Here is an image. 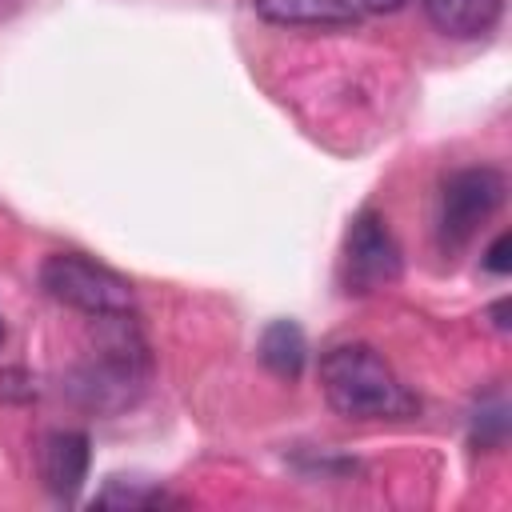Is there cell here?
Wrapping results in <instances>:
<instances>
[{"label":"cell","instance_id":"1","mask_svg":"<svg viewBox=\"0 0 512 512\" xmlns=\"http://www.w3.org/2000/svg\"><path fill=\"white\" fill-rule=\"evenodd\" d=\"M92 336L80 360L64 376V392L76 408L96 416H116L132 408L152 380V352L132 312L88 316Z\"/></svg>","mask_w":512,"mask_h":512},{"label":"cell","instance_id":"2","mask_svg":"<svg viewBox=\"0 0 512 512\" xmlns=\"http://www.w3.org/2000/svg\"><path fill=\"white\" fill-rule=\"evenodd\" d=\"M320 392L344 420H408L420 412L416 392L372 344L328 348L320 356Z\"/></svg>","mask_w":512,"mask_h":512},{"label":"cell","instance_id":"3","mask_svg":"<svg viewBox=\"0 0 512 512\" xmlns=\"http://www.w3.org/2000/svg\"><path fill=\"white\" fill-rule=\"evenodd\" d=\"M40 288L56 304L76 308L84 316H112V312L136 308L132 284L116 268H108L84 252H52L40 264Z\"/></svg>","mask_w":512,"mask_h":512},{"label":"cell","instance_id":"4","mask_svg":"<svg viewBox=\"0 0 512 512\" xmlns=\"http://www.w3.org/2000/svg\"><path fill=\"white\" fill-rule=\"evenodd\" d=\"M404 272V256L400 244L388 228V220L372 208H364L344 236V256H340V280L344 292L352 296H372L388 284H396Z\"/></svg>","mask_w":512,"mask_h":512},{"label":"cell","instance_id":"5","mask_svg":"<svg viewBox=\"0 0 512 512\" xmlns=\"http://www.w3.org/2000/svg\"><path fill=\"white\" fill-rule=\"evenodd\" d=\"M504 172L476 164V168H456L444 188H440V244L444 248H460L472 240V232L504 204Z\"/></svg>","mask_w":512,"mask_h":512},{"label":"cell","instance_id":"6","mask_svg":"<svg viewBox=\"0 0 512 512\" xmlns=\"http://www.w3.org/2000/svg\"><path fill=\"white\" fill-rule=\"evenodd\" d=\"M88 460V436L76 428H52L36 448L40 480L56 500H72L80 492V484L88 480Z\"/></svg>","mask_w":512,"mask_h":512},{"label":"cell","instance_id":"7","mask_svg":"<svg viewBox=\"0 0 512 512\" xmlns=\"http://www.w3.org/2000/svg\"><path fill=\"white\" fill-rule=\"evenodd\" d=\"M252 8L276 28H348L360 20L352 0H252Z\"/></svg>","mask_w":512,"mask_h":512},{"label":"cell","instance_id":"8","mask_svg":"<svg viewBox=\"0 0 512 512\" xmlns=\"http://www.w3.org/2000/svg\"><path fill=\"white\" fill-rule=\"evenodd\" d=\"M504 0H424V16L452 40H476L496 28Z\"/></svg>","mask_w":512,"mask_h":512},{"label":"cell","instance_id":"9","mask_svg":"<svg viewBox=\"0 0 512 512\" xmlns=\"http://www.w3.org/2000/svg\"><path fill=\"white\" fill-rule=\"evenodd\" d=\"M260 360L268 372L284 376V380H296L304 372V360H308V340L300 332L296 320H272L264 332H260V344H256Z\"/></svg>","mask_w":512,"mask_h":512},{"label":"cell","instance_id":"10","mask_svg":"<svg viewBox=\"0 0 512 512\" xmlns=\"http://www.w3.org/2000/svg\"><path fill=\"white\" fill-rule=\"evenodd\" d=\"M92 504H112V508H156V504H168V496L160 488H124L108 480V488L92 500Z\"/></svg>","mask_w":512,"mask_h":512},{"label":"cell","instance_id":"11","mask_svg":"<svg viewBox=\"0 0 512 512\" xmlns=\"http://www.w3.org/2000/svg\"><path fill=\"white\" fill-rule=\"evenodd\" d=\"M508 252H512V236H508V232H500V236L492 240V248L484 252V268H488V272H496V276H508V268H512Z\"/></svg>","mask_w":512,"mask_h":512},{"label":"cell","instance_id":"12","mask_svg":"<svg viewBox=\"0 0 512 512\" xmlns=\"http://www.w3.org/2000/svg\"><path fill=\"white\" fill-rule=\"evenodd\" d=\"M408 0H360L364 12H400Z\"/></svg>","mask_w":512,"mask_h":512},{"label":"cell","instance_id":"13","mask_svg":"<svg viewBox=\"0 0 512 512\" xmlns=\"http://www.w3.org/2000/svg\"><path fill=\"white\" fill-rule=\"evenodd\" d=\"M0 340H4V324H0Z\"/></svg>","mask_w":512,"mask_h":512}]
</instances>
